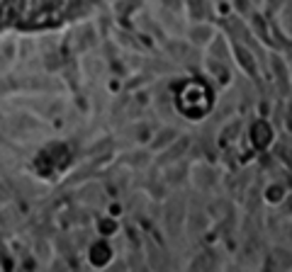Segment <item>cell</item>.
<instances>
[{"label":"cell","instance_id":"obj_1","mask_svg":"<svg viewBox=\"0 0 292 272\" xmlns=\"http://www.w3.org/2000/svg\"><path fill=\"white\" fill-rule=\"evenodd\" d=\"M181 107L188 114H200L202 109L207 107V88H202L197 83H190L181 93Z\"/></svg>","mask_w":292,"mask_h":272},{"label":"cell","instance_id":"obj_2","mask_svg":"<svg viewBox=\"0 0 292 272\" xmlns=\"http://www.w3.org/2000/svg\"><path fill=\"white\" fill-rule=\"evenodd\" d=\"M183 207L181 204H170V209H168V217H166V221H168V229L173 233H178V229H181V221H183Z\"/></svg>","mask_w":292,"mask_h":272},{"label":"cell","instance_id":"obj_3","mask_svg":"<svg viewBox=\"0 0 292 272\" xmlns=\"http://www.w3.org/2000/svg\"><path fill=\"white\" fill-rule=\"evenodd\" d=\"M17 15H20V0H8V3L3 5V13H0V22H3V25H8V22H13Z\"/></svg>","mask_w":292,"mask_h":272},{"label":"cell","instance_id":"obj_4","mask_svg":"<svg viewBox=\"0 0 292 272\" xmlns=\"http://www.w3.org/2000/svg\"><path fill=\"white\" fill-rule=\"evenodd\" d=\"M253 141H256L258 146H265V144L270 141V129H268V124L258 122L253 126Z\"/></svg>","mask_w":292,"mask_h":272},{"label":"cell","instance_id":"obj_5","mask_svg":"<svg viewBox=\"0 0 292 272\" xmlns=\"http://www.w3.org/2000/svg\"><path fill=\"white\" fill-rule=\"evenodd\" d=\"M188 10H190L193 20H202L207 13V3L205 0H188Z\"/></svg>","mask_w":292,"mask_h":272},{"label":"cell","instance_id":"obj_6","mask_svg":"<svg viewBox=\"0 0 292 272\" xmlns=\"http://www.w3.org/2000/svg\"><path fill=\"white\" fill-rule=\"evenodd\" d=\"M209 37H212V29L209 27H195L193 32H190V39L197 41V44H205Z\"/></svg>","mask_w":292,"mask_h":272},{"label":"cell","instance_id":"obj_7","mask_svg":"<svg viewBox=\"0 0 292 272\" xmlns=\"http://www.w3.org/2000/svg\"><path fill=\"white\" fill-rule=\"evenodd\" d=\"M161 139H156V141H153V146H156V149H161V146H163V144H170V141H173V136H176V131H173V129H163V131H161Z\"/></svg>","mask_w":292,"mask_h":272},{"label":"cell","instance_id":"obj_8","mask_svg":"<svg viewBox=\"0 0 292 272\" xmlns=\"http://www.w3.org/2000/svg\"><path fill=\"white\" fill-rule=\"evenodd\" d=\"M239 63H241V66L246 68V71H249L251 76L256 73V68H253V63H251V56H249V51H241V49H239Z\"/></svg>","mask_w":292,"mask_h":272},{"label":"cell","instance_id":"obj_9","mask_svg":"<svg viewBox=\"0 0 292 272\" xmlns=\"http://www.w3.org/2000/svg\"><path fill=\"white\" fill-rule=\"evenodd\" d=\"M209 68H212V71H214V73L219 76L217 81H222V83H226V81H229V71H226V68H222V66H219V63H214V61H212V63H209Z\"/></svg>","mask_w":292,"mask_h":272},{"label":"cell","instance_id":"obj_10","mask_svg":"<svg viewBox=\"0 0 292 272\" xmlns=\"http://www.w3.org/2000/svg\"><path fill=\"white\" fill-rule=\"evenodd\" d=\"M237 8H239V13H246L249 10V0H237Z\"/></svg>","mask_w":292,"mask_h":272},{"label":"cell","instance_id":"obj_11","mask_svg":"<svg viewBox=\"0 0 292 272\" xmlns=\"http://www.w3.org/2000/svg\"><path fill=\"white\" fill-rule=\"evenodd\" d=\"M280 187H273V190H270V194H268V197H270V199H273V202H275V199H280Z\"/></svg>","mask_w":292,"mask_h":272},{"label":"cell","instance_id":"obj_12","mask_svg":"<svg viewBox=\"0 0 292 272\" xmlns=\"http://www.w3.org/2000/svg\"><path fill=\"white\" fill-rule=\"evenodd\" d=\"M270 3H278V0H270Z\"/></svg>","mask_w":292,"mask_h":272},{"label":"cell","instance_id":"obj_13","mask_svg":"<svg viewBox=\"0 0 292 272\" xmlns=\"http://www.w3.org/2000/svg\"><path fill=\"white\" fill-rule=\"evenodd\" d=\"M290 231H292V229H290Z\"/></svg>","mask_w":292,"mask_h":272}]
</instances>
